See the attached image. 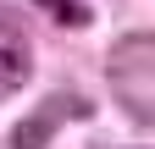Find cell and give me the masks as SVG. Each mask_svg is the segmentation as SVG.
<instances>
[{"label": "cell", "mask_w": 155, "mask_h": 149, "mask_svg": "<svg viewBox=\"0 0 155 149\" xmlns=\"http://www.w3.org/2000/svg\"><path fill=\"white\" fill-rule=\"evenodd\" d=\"M50 122H55L50 110H45V116H33V122H22V127L11 133V144H17V149H39V144L50 138Z\"/></svg>", "instance_id": "obj_3"}, {"label": "cell", "mask_w": 155, "mask_h": 149, "mask_svg": "<svg viewBox=\"0 0 155 149\" xmlns=\"http://www.w3.org/2000/svg\"><path fill=\"white\" fill-rule=\"evenodd\" d=\"M111 88L139 122L155 116V39L150 33H127L111 50Z\"/></svg>", "instance_id": "obj_1"}, {"label": "cell", "mask_w": 155, "mask_h": 149, "mask_svg": "<svg viewBox=\"0 0 155 149\" xmlns=\"http://www.w3.org/2000/svg\"><path fill=\"white\" fill-rule=\"evenodd\" d=\"M39 6H50V11L61 17V22H72V28L89 22V6H83V0H39Z\"/></svg>", "instance_id": "obj_4"}, {"label": "cell", "mask_w": 155, "mask_h": 149, "mask_svg": "<svg viewBox=\"0 0 155 149\" xmlns=\"http://www.w3.org/2000/svg\"><path fill=\"white\" fill-rule=\"evenodd\" d=\"M28 78H33V44H28V33L11 28V22H0V94H6V88H22Z\"/></svg>", "instance_id": "obj_2"}]
</instances>
